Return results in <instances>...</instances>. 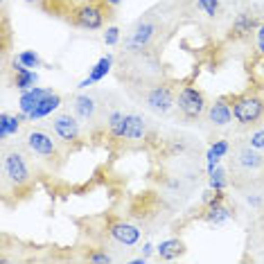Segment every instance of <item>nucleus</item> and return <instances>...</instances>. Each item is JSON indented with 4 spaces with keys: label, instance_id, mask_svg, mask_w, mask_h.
Wrapping results in <instances>:
<instances>
[{
    "label": "nucleus",
    "instance_id": "nucleus-1",
    "mask_svg": "<svg viewBox=\"0 0 264 264\" xmlns=\"http://www.w3.org/2000/svg\"><path fill=\"white\" fill-rule=\"evenodd\" d=\"M233 115L239 124L251 127L258 124L264 118V100H260L258 95H242L233 102Z\"/></svg>",
    "mask_w": 264,
    "mask_h": 264
},
{
    "label": "nucleus",
    "instance_id": "nucleus-2",
    "mask_svg": "<svg viewBox=\"0 0 264 264\" xmlns=\"http://www.w3.org/2000/svg\"><path fill=\"white\" fill-rule=\"evenodd\" d=\"M179 111L183 113V118L187 120H199L206 111V100H203V93L194 86H185V88L179 93Z\"/></svg>",
    "mask_w": 264,
    "mask_h": 264
},
{
    "label": "nucleus",
    "instance_id": "nucleus-3",
    "mask_svg": "<svg viewBox=\"0 0 264 264\" xmlns=\"http://www.w3.org/2000/svg\"><path fill=\"white\" fill-rule=\"evenodd\" d=\"M145 104L147 108L152 113H156V115H165V113L172 108V104H174V93H172V88L169 86H154V88L147 90L145 95Z\"/></svg>",
    "mask_w": 264,
    "mask_h": 264
},
{
    "label": "nucleus",
    "instance_id": "nucleus-4",
    "mask_svg": "<svg viewBox=\"0 0 264 264\" xmlns=\"http://www.w3.org/2000/svg\"><path fill=\"white\" fill-rule=\"evenodd\" d=\"M5 174L14 185H23V183H27L29 181V169H27V163H25L23 154H18V152L7 154L5 156Z\"/></svg>",
    "mask_w": 264,
    "mask_h": 264
},
{
    "label": "nucleus",
    "instance_id": "nucleus-5",
    "mask_svg": "<svg viewBox=\"0 0 264 264\" xmlns=\"http://www.w3.org/2000/svg\"><path fill=\"white\" fill-rule=\"evenodd\" d=\"M27 147L41 158H48V160L59 158V152H56L54 140H52L45 131H32V133L27 135Z\"/></svg>",
    "mask_w": 264,
    "mask_h": 264
},
{
    "label": "nucleus",
    "instance_id": "nucleus-6",
    "mask_svg": "<svg viewBox=\"0 0 264 264\" xmlns=\"http://www.w3.org/2000/svg\"><path fill=\"white\" fill-rule=\"evenodd\" d=\"M52 129L63 142H75L79 138V122L70 113H61L52 120Z\"/></svg>",
    "mask_w": 264,
    "mask_h": 264
},
{
    "label": "nucleus",
    "instance_id": "nucleus-7",
    "mask_svg": "<svg viewBox=\"0 0 264 264\" xmlns=\"http://www.w3.org/2000/svg\"><path fill=\"white\" fill-rule=\"evenodd\" d=\"M75 23L84 29H100L102 23H104V14L93 5H84L79 7L77 14H75Z\"/></svg>",
    "mask_w": 264,
    "mask_h": 264
},
{
    "label": "nucleus",
    "instance_id": "nucleus-8",
    "mask_svg": "<svg viewBox=\"0 0 264 264\" xmlns=\"http://www.w3.org/2000/svg\"><path fill=\"white\" fill-rule=\"evenodd\" d=\"M108 233H111V237L115 242L124 244V246H133V244H138V239H140V231L131 224H124V221L111 224V231Z\"/></svg>",
    "mask_w": 264,
    "mask_h": 264
},
{
    "label": "nucleus",
    "instance_id": "nucleus-9",
    "mask_svg": "<svg viewBox=\"0 0 264 264\" xmlns=\"http://www.w3.org/2000/svg\"><path fill=\"white\" fill-rule=\"evenodd\" d=\"M154 34H156V25L149 21L140 23L138 27H135V32L129 36V41H127V48L129 50H142L147 43H149V39H152Z\"/></svg>",
    "mask_w": 264,
    "mask_h": 264
},
{
    "label": "nucleus",
    "instance_id": "nucleus-10",
    "mask_svg": "<svg viewBox=\"0 0 264 264\" xmlns=\"http://www.w3.org/2000/svg\"><path fill=\"white\" fill-rule=\"evenodd\" d=\"M233 118H235L233 115V108H231V104H226V100H217L214 104H210V108H208L210 124H214V127H226Z\"/></svg>",
    "mask_w": 264,
    "mask_h": 264
},
{
    "label": "nucleus",
    "instance_id": "nucleus-11",
    "mask_svg": "<svg viewBox=\"0 0 264 264\" xmlns=\"http://www.w3.org/2000/svg\"><path fill=\"white\" fill-rule=\"evenodd\" d=\"M48 93H52L50 88H27V90H23V95H21V113L25 115V118H29V113L34 111V108L39 106V102L43 100Z\"/></svg>",
    "mask_w": 264,
    "mask_h": 264
},
{
    "label": "nucleus",
    "instance_id": "nucleus-12",
    "mask_svg": "<svg viewBox=\"0 0 264 264\" xmlns=\"http://www.w3.org/2000/svg\"><path fill=\"white\" fill-rule=\"evenodd\" d=\"M147 131L145 120L138 113H127L124 115V138L127 140H140Z\"/></svg>",
    "mask_w": 264,
    "mask_h": 264
},
{
    "label": "nucleus",
    "instance_id": "nucleus-13",
    "mask_svg": "<svg viewBox=\"0 0 264 264\" xmlns=\"http://www.w3.org/2000/svg\"><path fill=\"white\" fill-rule=\"evenodd\" d=\"M75 113L81 122H93L97 113V102L93 100L90 95H79L75 97Z\"/></svg>",
    "mask_w": 264,
    "mask_h": 264
},
{
    "label": "nucleus",
    "instance_id": "nucleus-14",
    "mask_svg": "<svg viewBox=\"0 0 264 264\" xmlns=\"http://www.w3.org/2000/svg\"><path fill=\"white\" fill-rule=\"evenodd\" d=\"M59 104H61V95H56V93H48V95L39 102V106L29 113V120H41V118H45V115H50L54 108H59Z\"/></svg>",
    "mask_w": 264,
    "mask_h": 264
},
{
    "label": "nucleus",
    "instance_id": "nucleus-15",
    "mask_svg": "<svg viewBox=\"0 0 264 264\" xmlns=\"http://www.w3.org/2000/svg\"><path fill=\"white\" fill-rule=\"evenodd\" d=\"M14 70H16V88H21V90H27V88H32L34 84H36V73H34V70H29L27 66H23L21 61L16 63V66H14Z\"/></svg>",
    "mask_w": 264,
    "mask_h": 264
},
{
    "label": "nucleus",
    "instance_id": "nucleus-16",
    "mask_svg": "<svg viewBox=\"0 0 264 264\" xmlns=\"http://www.w3.org/2000/svg\"><path fill=\"white\" fill-rule=\"evenodd\" d=\"M156 251H158V255H160L163 260H174L176 255H181L185 248H183V242H181V239H167V242L158 244Z\"/></svg>",
    "mask_w": 264,
    "mask_h": 264
},
{
    "label": "nucleus",
    "instance_id": "nucleus-17",
    "mask_svg": "<svg viewBox=\"0 0 264 264\" xmlns=\"http://www.w3.org/2000/svg\"><path fill=\"white\" fill-rule=\"evenodd\" d=\"M18 129H21V118L9 115V113H2V115H0V135H2V138L16 135Z\"/></svg>",
    "mask_w": 264,
    "mask_h": 264
},
{
    "label": "nucleus",
    "instance_id": "nucleus-18",
    "mask_svg": "<svg viewBox=\"0 0 264 264\" xmlns=\"http://www.w3.org/2000/svg\"><path fill=\"white\" fill-rule=\"evenodd\" d=\"M124 115H127V113L113 111L111 115H108V120H106L108 131H111L115 138H124Z\"/></svg>",
    "mask_w": 264,
    "mask_h": 264
},
{
    "label": "nucleus",
    "instance_id": "nucleus-19",
    "mask_svg": "<svg viewBox=\"0 0 264 264\" xmlns=\"http://www.w3.org/2000/svg\"><path fill=\"white\" fill-rule=\"evenodd\" d=\"M111 63H113V56H102L100 61L93 66V70H90L88 77L93 79V81H100V79H104L108 75V70H111Z\"/></svg>",
    "mask_w": 264,
    "mask_h": 264
},
{
    "label": "nucleus",
    "instance_id": "nucleus-20",
    "mask_svg": "<svg viewBox=\"0 0 264 264\" xmlns=\"http://www.w3.org/2000/svg\"><path fill=\"white\" fill-rule=\"evenodd\" d=\"M239 163H242L244 167H260V165H262V156L251 152V145H248L246 149L239 152Z\"/></svg>",
    "mask_w": 264,
    "mask_h": 264
},
{
    "label": "nucleus",
    "instance_id": "nucleus-21",
    "mask_svg": "<svg viewBox=\"0 0 264 264\" xmlns=\"http://www.w3.org/2000/svg\"><path fill=\"white\" fill-rule=\"evenodd\" d=\"M226 219H231V210L224 208V206H212V208L208 210V221L210 224H224Z\"/></svg>",
    "mask_w": 264,
    "mask_h": 264
},
{
    "label": "nucleus",
    "instance_id": "nucleus-22",
    "mask_svg": "<svg viewBox=\"0 0 264 264\" xmlns=\"http://www.w3.org/2000/svg\"><path fill=\"white\" fill-rule=\"evenodd\" d=\"M18 61L23 63V66H27V68H39L41 66V56L36 54V52L32 50H25L18 54Z\"/></svg>",
    "mask_w": 264,
    "mask_h": 264
},
{
    "label": "nucleus",
    "instance_id": "nucleus-23",
    "mask_svg": "<svg viewBox=\"0 0 264 264\" xmlns=\"http://www.w3.org/2000/svg\"><path fill=\"white\" fill-rule=\"evenodd\" d=\"M210 187H212V190H224L226 187V172L224 169H214L212 174H210Z\"/></svg>",
    "mask_w": 264,
    "mask_h": 264
},
{
    "label": "nucleus",
    "instance_id": "nucleus-24",
    "mask_svg": "<svg viewBox=\"0 0 264 264\" xmlns=\"http://www.w3.org/2000/svg\"><path fill=\"white\" fill-rule=\"evenodd\" d=\"M199 7H201L208 16H217V14H219V0H199Z\"/></svg>",
    "mask_w": 264,
    "mask_h": 264
},
{
    "label": "nucleus",
    "instance_id": "nucleus-25",
    "mask_svg": "<svg viewBox=\"0 0 264 264\" xmlns=\"http://www.w3.org/2000/svg\"><path fill=\"white\" fill-rule=\"evenodd\" d=\"M208 154H212V156H217V158H224L226 154H228V142H226V140L214 142V145L210 147V152H208Z\"/></svg>",
    "mask_w": 264,
    "mask_h": 264
},
{
    "label": "nucleus",
    "instance_id": "nucleus-26",
    "mask_svg": "<svg viewBox=\"0 0 264 264\" xmlns=\"http://www.w3.org/2000/svg\"><path fill=\"white\" fill-rule=\"evenodd\" d=\"M248 145H251V149H264V129L255 131V133L248 138Z\"/></svg>",
    "mask_w": 264,
    "mask_h": 264
},
{
    "label": "nucleus",
    "instance_id": "nucleus-27",
    "mask_svg": "<svg viewBox=\"0 0 264 264\" xmlns=\"http://www.w3.org/2000/svg\"><path fill=\"white\" fill-rule=\"evenodd\" d=\"M120 41V29L118 27H108L106 32H104V43L106 45H115Z\"/></svg>",
    "mask_w": 264,
    "mask_h": 264
},
{
    "label": "nucleus",
    "instance_id": "nucleus-28",
    "mask_svg": "<svg viewBox=\"0 0 264 264\" xmlns=\"http://www.w3.org/2000/svg\"><path fill=\"white\" fill-rule=\"evenodd\" d=\"M258 50L264 54V25L258 29Z\"/></svg>",
    "mask_w": 264,
    "mask_h": 264
},
{
    "label": "nucleus",
    "instance_id": "nucleus-29",
    "mask_svg": "<svg viewBox=\"0 0 264 264\" xmlns=\"http://www.w3.org/2000/svg\"><path fill=\"white\" fill-rule=\"evenodd\" d=\"M90 262H108V260H111V258H108V255H102V253H95V255H90Z\"/></svg>",
    "mask_w": 264,
    "mask_h": 264
},
{
    "label": "nucleus",
    "instance_id": "nucleus-30",
    "mask_svg": "<svg viewBox=\"0 0 264 264\" xmlns=\"http://www.w3.org/2000/svg\"><path fill=\"white\" fill-rule=\"evenodd\" d=\"M93 84H95V81H93V79H84V81H81V84H79V88H88V86H93Z\"/></svg>",
    "mask_w": 264,
    "mask_h": 264
},
{
    "label": "nucleus",
    "instance_id": "nucleus-31",
    "mask_svg": "<svg viewBox=\"0 0 264 264\" xmlns=\"http://www.w3.org/2000/svg\"><path fill=\"white\" fill-rule=\"evenodd\" d=\"M152 253H154V246H152V244H145V255L149 258Z\"/></svg>",
    "mask_w": 264,
    "mask_h": 264
},
{
    "label": "nucleus",
    "instance_id": "nucleus-32",
    "mask_svg": "<svg viewBox=\"0 0 264 264\" xmlns=\"http://www.w3.org/2000/svg\"><path fill=\"white\" fill-rule=\"evenodd\" d=\"M104 2H106V5H113V7H115V5H120L122 0H104Z\"/></svg>",
    "mask_w": 264,
    "mask_h": 264
},
{
    "label": "nucleus",
    "instance_id": "nucleus-33",
    "mask_svg": "<svg viewBox=\"0 0 264 264\" xmlns=\"http://www.w3.org/2000/svg\"><path fill=\"white\" fill-rule=\"evenodd\" d=\"M248 203H253V206H258V203H260V199H255V197H248Z\"/></svg>",
    "mask_w": 264,
    "mask_h": 264
},
{
    "label": "nucleus",
    "instance_id": "nucleus-34",
    "mask_svg": "<svg viewBox=\"0 0 264 264\" xmlns=\"http://www.w3.org/2000/svg\"><path fill=\"white\" fill-rule=\"evenodd\" d=\"M27 2H36V0H27Z\"/></svg>",
    "mask_w": 264,
    "mask_h": 264
}]
</instances>
